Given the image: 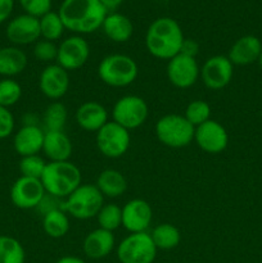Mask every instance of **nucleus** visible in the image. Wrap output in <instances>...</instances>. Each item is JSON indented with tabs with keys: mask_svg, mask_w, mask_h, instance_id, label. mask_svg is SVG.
<instances>
[{
	"mask_svg": "<svg viewBox=\"0 0 262 263\" xmlns=\"http://www.w3.org/2000/svg\"><path fill=\"white\" fill-rule=\"evenodd\" d=\"M90 58V45L81 35H72L63 39L58 45L57 64L66 71L82 68Z\"/></svg>",
	"mask_w": 262,
	"mask_h": 263,
	"instance_id": "obj_10",
	"label": "nucleus"
},
{
	"mask_svg": "<svg viewBox=\"0 0 262 263\" xmlns=\"http://www.w3.org/2000/svg\"><path fill=\"white\" fill-rule=\"evenodd\" d=\"M166 73L169 81L177 89H189L200 77L197 58L179 53L167 62Z\"/></svg>",
	"mask_w": 262,
	"mask_h": 263,
	"instance_id": "obj_11",
	"label": "nucleus"
},
{
	"mask_svg": "<svg viewBox=\"0 0 262 263\" xmlns=\"http://www.w3.org/2000/svg\"><path fill=\"white\" fill-rule=\"evenodd\" d=\"M15 121L14 116L9 108L0 107V140L7 139L14 133Z\"/></svg>",
	"mask_w": 262,
	"mask_h": 263,
	"instance_id": "obj_37",
	"label": "nucleus"
},
{
	"mask_svg": "<svg viewBox=\"0 0 262 263\" xmlns=\"http://www.w3.org/2000/svg\"><path fill=\"white\" fill-rule=\"evenodd\" d=\"M48 162L40 156V154H32V156L21 157L20 167L21 176L32 177V179H41Z\"/></svg>",
	"mask_w": 262,
	"mask_h": 263,
	"instance_id": "obj_34",
	"label": "nucleus"
},
{
	"mask_svg": "<svg viewBox=\"0 0 262 263\" xmlns=\"http://www.w3.org/2000/svg\"><path fill=\"white\" fill-rule=\"evenodd\" d=\"M5 35L9 43L14 46L35 44L40 40V22L39 18L30 14H20L9 21L5 28Z\"/></svg>",
	"mask_w": 262,
	"mask_h": 263,
	"instance_id": "obj_15",
	"label": "nucleus"
},
{
	"mask_svg": "<svg viewBox=\"0 0 262 263\" xmlns=\"http://www.w3.org/2000/svg\"><path fill=\"white\" fill-rule=\"evenodd\" d=\"M261 50V40L254 35H246L239 37L231 45L228 58L234 66H249L258 61Z\"/></svg>",
	"mask_w": 262,
	"mask_h": 263,
	"instance_id": "obj_21",
	"label": "nucleus"
},
{
	"mask_svg": "<svg viewBox=\"0 0 262 263\" xmlns=\"http://www.w3.org/2000/svg\"><path fill=\"white\" fill-rule=\"evenodd\" d=\"M234 76V64L228 55H212L200 67V80L210 90H221L228 86Z\"/></svg>",
	"mask_w": 262,
	"mask_h": 263,
	"instance_id": "obj_12",
	"label": "nucleus"
},
{
	"mask_svg": "<svg viewBox=\"0 0 262 263\" xmlns=\"http://www.w3.org/2000/svg\"><path fill=\"white\" fill-rule=\"evenodd\" d=\"M39 22H40L41 37L44 40L55 43L57 40H59L63 36L64 30H66L63 21L59 17L58 12H53V10H50L46 14H44L43 17L39 18Z\"/></svg>",
	"mask_w": 262,
	"mask_h": 263,
	"instance_id": "obj_29",
	"label": "nucleus"
},
{
	"mask_svg": "<svg viewBox=\"0 0 262 263\" xmlns=\"http://www.w3.org/2000/svg\"><path fill=\"white\" fill-rule=\"evenodd\" d=\"M138 63L126 54H108L98 64V76L100 81L116 89L130 86L138 79Z\"/></svg>",
	"mask_w": 262,
	"mask_h": 263,
	"instance_id": "obj_4",
	"label": "nucleus"
},
{
	"mask_svg": "<svg viewBox=\"0 0 262 263\" xmlns=\"http://www.w3.org/2000/svg\"><path fill=\"white\" fill-rule=\"evenodd\" d=\"M55 263H86L82 258L76 256H64L59 258Z\"/></svg>",
	"mask_w": 262,
	"mask_h": 263,
	"instance_id": "obj_42",
	"label": "nucleus"
},
{
	"mask_svg": "<svg viewBox=\"0 0 262 263\" xmlns=\"http://www.w3.org/2000/svg\"><path fill=\"white\" fill-rule=\"evenodd\" d=\"M180 53L195 58V57L198 55V53H199V44L195 40H192V39H185L184 43H182L181 45Z\"/></svg>",
	"mask_w": 262,
	"mask_h": 263,
	"instance_id": "obj_39",
	"label": "nucleus"
},
{
	"mask_svg": "<svg viewBox=\"0 0 262 263\" xmlns=\"http://www.w3.org/2000/svg\"><path fill=\"white\" fill-rule=\"evenodd\" d=\"M14 9V0H0V25L12 15Z\"/></svg>",
	"mask_w": 262,
	"mask_h": 263,
	"instance_id": "obj_40",
	"label": "nucleus"
},
{
	"mask_svg": "<svg viewBox=\"0 0 262 263\" xmlns=\"http://www.w3.org/2000/svg\"><path fill=\"white\" fill-rule=\"evenodd\" d=\"M184 40V33L177 21L171 17H159L146 30L145 48L152 57L169 62L180 53Z\"/></svg>",
	"mask_w": 262,
	"mask_h": 263,
	"instance_id": "obj_2",
	"label": "nucleus"
},
{
	"mask_svg": "<svg viewBox=\"0 0 262 263\" xmlns=\"http://www.w3.org/2000/svg\"><path fill=\"white\" fill-rule=\"evenodd\" d=\"M40 180L48 194L66 199L82 184V175L71 161L48 162Z\"/></svg>",
	"mask_w": 262,
	"mask_h": 263,
	"instance_id": "obj_3",
	"label": "nucleus"
},
{
	"mask_svg": "<svg viewBox=\"0 0 262 263\" xmlns=\"http://www.w3.org/2000/svg\"><path fill=\"white\" fill-rule=\"evenodd\" d=\"M69 82V72L59 64L51 63L41 71L39 76V89L44 97L58 102L68 91Z\"/></svg>",
	"mask_w": 262,
	"mask_h": 263,
	"instance_id": "obj_16",
	"label": "nucleus"
},
{
	"mask_svg": "<svg viewBox=\"0 0 262 263\" xmlns=\"http://www.w3.org/2000/svg\"><path fill=\"white\" fill-rule=\"evenodd\" d=\"M102 30L104 35L113 43H127L134 33V25L127 15L110 12L104 18Z\"/></svg>",
	"mask_w": 262,
	"mask_h": 263,
	"instance_id": "obj_24",
	"label": "nucleus"
},
{
	"mask_svg": "<svg viewBox=\"0 0 262 263\" xmlns=\"http://www.w3.org/2000/svg\"><path fill=\"white\" fill-rule=\"evenodd\" d=\"M28 64L27 54L20 46L0 48V76L3 79H13L22 73Z\"/></svg>",
	"mask_w": 262,
	"mask_h": 263,
	"instance_id": "obj_23",
	"label": "nucleus"
},
{
	"mask_svg": "<svg viewBox=\"0 0 262 263\" xmlns=\"http://www.w3.org/2000/svg\"><path fill=\"white\" fill-rule=\"evenodd\" d=\"M108 118H109V113L107 108L95 100L82 103L74 113V120L77 125L82 130L95 134L109 121Z\"/></svg>",
	"mask_w": 262,
	"mask_h": 263,
	"instance_id": "obj_19",
	"label": "nucleus"
},
{
	"mask_svg": "<svg viewBox=\"0 0 262 263\" xmlns=\"http://www.w3.org/2000/svg\"><path fill=\"white\" fill-rule=\"evenodd\" d=\"M57 210H64V199L54 197V195L48 194V193L44 195L41 202L39 203V205L36 207V211H38L41 216H45L46 213L53 212V211Z\"/></svg>",
	"mask_w": 262,
	"mask_h": 263,
	"instance_id": "obj_38",
	"label": "nucleus"
},
{
	"mask_svg": "<svg viewBox=\"0 0 262 263\" xmlns=\"http://www.w3.org/2000/svg\"><path fill=\"white\" fill-rule=\"evenodd\" d=\"M95 218L100 229L113 233L122 226V208L116 203H104Z\"/></svg>",
	"mask_w": 262,
	"mask_h": 263,
	"instance_id": "obj_31",
	"label": "nucleus"
},
{
	"mask_svg": "<svg viewBox=\"0 0 262 263\" xmlns=\"http://www.w3.org/2000/svg\"><path fill=\"white\" fill-rule=\"evenodd\" d=\"M71 229L68 213L64 210H57L43 216V230L49 238L61 239L68 234Z\"/></svg>",
	"mask_w": 262,
	"mask_h": 263,
	"instance_id": "obj_27",
	"label": "nucleus"
},
{
	"mask_svg": "<svg viewBox=\"0 0 262 263\" xmlns=\"http://www.w3.org/2000/svg\"><path fill=\"white\" fill-rule=\"evenodd\" d=\"M154 131L159 143L169 148H185L194 141L195 127L182 115L162 116L156 122Z\"/></svg>",
	"mask_w": 262,
	"mask_h": 263,
	"instance_id": "obj_5",
	"label": "nucleus"
},
{
	"mask_svg": "<svg viewBox=\"0 0 262 263\" xmlns=\"http://www.w3.org/2000/svg\"><path fill=\"white\" fill-rule=\"evenodd\" d=\"M194 141L205 153L218 154L228 148L229 134L218 121L211 118L195 127Z\"/></svg>",
	"mask_w": 262,
	"mask_h": 263,
	"instance_id": "obj_14",
	"label": "nucleus"
},
{
	"mask_svg": "<svg viewBox=\"0 0 262 263\" xmlns=\"http://www.w3.org/2000/svg\"><path fill=\"white\" fill-rule=\"evenodd\" d=\"M149 234L158 251H171L176 248L181 241L180 230L172 223H159Z\"/></svg>",
	"mask_w": 262,
	"mask_h": 263,
	"instance_id": "obj_26",
	"label": "nucleus"
},
{
	"mask_svg": "<svg viewBox=\"0 0 262 263\" xmlns=\"http://www.w3.org/2000/svg\"><path fill=\"white\" fill-rule=\"evenodd\" d=\"M33 57L38 61L44 62V63L51 64L53 62H57V55H58V45L53 41L41 40L36 41L33 44Z\"/></svg>",
	"mask_w": 262,
	"mask_h": 263,
	"instance_id": "obj_35",
	"label": "nucleus"
},
{
	"mask_svg": "<svg viewBox=\"0 0 262 263\" xmlns=\"http://www.w3.org/2000/svg\"><path fill=\"white\" fill-rule=\"evenodd\" d=\"M157 252L149 233L128 234L116 249L120 263H153Z\"/></svg>",
	"mask_w": 262,
	"mask_h": 263,
	"instance_id": "obj_7",
	"label": "nucleus"
},
{
	"mask_svg": "<svg viewBox=\"0 0 262 263\" xmlns=\"http://www.w3.org/2000/svg\"><path fill=\"white\" fill-rule=\"evenodd\" d=\"M152 220L153 210L146 200L134 198L122 207V226L130 234L148 233Z\"/></svg>",
	"mask_w": 262,
	"mask_h": 263,
	"instance_id": "obj_17",
	"label": "nucleus"
},
{
	"mask_svg": "<svg viewBox=\"0 0 262 263\" xmlns=\"http://www.w3.org/2000/svg\"><path fill=\"white\" fill-rule=\"evenodd\" d=\"M97 148L104 157L110 159L125 156L131 144L130 131L113 121H108L95 136Z\"/></svg>",
	"mask_w": 262,
	"mask_h": 263,
	"instance_id": "obj_9",
	"label": "nucleus"
},
{
	"mask_svg": "<svg viewBox=\"0 0 262 263\" xmlns=\"http://www.w3.org/2000/svg\"><path fill=\"white\" fill-rule=\"evenodd\" d=\"M211 105L205 100H192L185 108L184 117L192 123L194 127H198L202 123L211 120Z\"/></svg>",
	"mask_w": 262,
	"mask_h": 263,
	"instance_id": "obj_32",
	"label": "nucleus"
},
{
	"mask_svg": "<svg viewBox=\"0 0 262 263\" xmlns=\"http://www.w3.org/2000/svg\"><path fill=\"white\" fill-rule=\"evenodd\" d=\"M102 3L103 7L107 9V12H116V9L121 7V4L123 3V0H99Z\"/></svg>",
	"mask_w": 262,
	"mask_h": 263,
	"instance_id": "obj_41",
	"label": "nucleus"
},
{
	"mask_svg": "<svg viewBox=\"0 0 262 263\" xmlns=\"http://www.w3.org/2000/svg\"><path fill=\"white\" fill-rule=\"evenodd\" d=\"M22 98V86L14 79L0 80V107L10 108Z\"/></svg>",
	"mask_w": 262,
	"mask_h": 263,
	"instance_id": "obj_33",
	"label": "nucleus"
},
{
	"mask_svg": "<svg viewBox=\"0 0 262 263\" xmlns=\"http://www.w3.org/2000/svg\"><path fill=\"white\" fill-rule=\"evenodd\" d=\"M116 247V238L112 231L95 229L85 236L82 251L90 259H103L112 253Z\"/></svg>",
	"mask_w": 262,
	"mask_h": 263,
	"instance_id": "obj_20",
	"label": "nucleus"
},
{
	"mask_svg": "<svg viewBox=\"0 0 262 263\" xmlns=\"http://www.w3.org/2000/svg\"><path fill=\"white\" fill-rule=\"evenodd\" d=\"M25 248L13 236L0 235V263H25Z\"/></svg>",
	"mask_w": 262,
	"mask_h": 263,
	"instance_id": "obj_30",
	"label": "nucleus"
},
{
	"mask_svg": "<svg viewBox=\"0 0 262 263\" xmlns=\"http://www.w3.org/2000/svg\"><path fill=\"white\" fill-rule=\"evenodd\" d=\"M72 151V141L64 131H45L41 152L49 159V162L69 161Z\"/></svg>",
	"mask_w": 262,
	"mask_h": 263,
	"instance_id": "obj_22",
	"label": "nucleus"
},
{
	"mask_svg": "<svg viewBox=\"0 0 262 263\" xmlns=\"http://www.w3.org/2000/svg\"><path fill=\"white\" fill-rule=\"evenodd\" d=\"M104 204V197L95 185L81 184L64 199V211L76 220H90L97 217Z\"/></svg>",
	"mask_w": 262,
	"mask_h": 263,
	"instance_id": "obj_6",
	"label": "nucleus"
},
{
	"mask_svg": "<svg viewBox=\"0 0 262 263\" xmlns=\"http://www.w3.org/2000/svg\"><path fill=\"white\" fill-rule=\"evenodd\" d=\"M95 186L99 189L104 198H115L121 197L127 190V180L123 176V174L115 168H105L98 175Z\"/></svg>",
	"mask_w": 262,
	"mask_h": 263,
	"instance_id": "obj_25",
	"label": "nucleus"
},
{
	"mask_svg": "<svg viewBox=\"0 0 262 263\" xmlns=\"http://www.w3.org/2000/svg\"><path fill=\"white\" fill-rule=\"evenodd\" d=\"M58 14L66 30L86 35L102 28L108 12L99 0H63Z\"/></svg>",
	"mask_w": 262,
	"mask_h": 263,
	"instance_id": "obj_1",
	"label": "nucleus"
},
{
	"mask_svg": "<svg viewBox=\"0 0 262 263\" xmlns=\"http://www.w3.org/2000/svg\"><path fill=\"white\" fill-rule=\"evenodd\" d=\"M46 194L40 179L21 176L10 187V200L20 210H36Z\"/></svg>",
	"mask_w": 262,
	"mask_h": 263,
	"instance_id": "obj_13",
	"label": "nucleus"
},
{
	"mask_svg": "<svg viewBox=\"0 0 262 263\" xmlns=\"http://www.w3.org/2000/svg\"><path fill=\"white\" fill-rule=\"evenodd\" d=\"M257 63H258L259 67L262 68V50H261V53H259V57H258V61H257Z\"/></svg>",
	"mask_w": 262,
	"mask_h": 263,
	"instance_id": "obj_43",
	"label": "nucleus"
},
{
	"mask_svg": "<svg viewBox=\"0 0 262 263\" xmlns=\"http://www.w3.org/2000/svg\"><path fill=\"white\" fill-rule=\"evenodd\" d=\"M26 14L40 18L51 10V0H18Z\"/></svg>",
	"mask_w": 262,
	"mask_h": 263,
	"instance_id": "obj_36",
	"label": "nucleus"
},
{
	"mask_svg": "<svg viewBox=\"0 0 262 263\" xmlns=\"http://www.w3.org/2000/svg\"><path fill=\"white\" fill-rule=\"evenodd\" d=\"M45 130L39 125H23L13 136V148L21 157L39 154L43 151Z\"/></svg>",
	"mask_w": 262,
	"mask_h": 263,
	"instance_id": "obj_18",
	"label": "nucleus"
},
{
	"mask_svg": "<svg viewBox=\"0 0 262 263\" xmlns=\"http://www.w3.org/2000/svg\"><path fill=\"white\" fill-rule=\"evenodd\" d=\"M68 110L61 102H53L45 108L43 113V125L45 131H64Z\"/></svg>",
	"mask_w": 262,
	"mask_h": 263,
	"instance_id": "obj_28",
	"label": "nucleus"
},
{
	"mask_svg": "<svg viewBox=\"0 0 262 263\" xmlns=\"http://www.w3.org/2000/svg\"><path fill=\"white\" fill-rule=\"evenodd\" d=\"M149 108L145 100L139 95H123L112 108V121L131 131L145 123Z\"/></svg>",
	"mask_w": 262,
	"mask_h": 263,
	"instance_id": "obj_8",
	"label": "nucleus"
}]
</instances>
